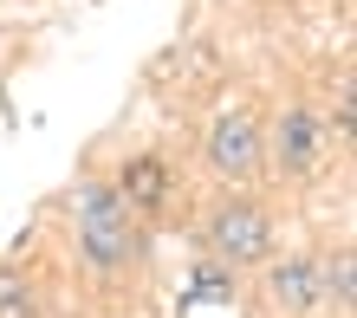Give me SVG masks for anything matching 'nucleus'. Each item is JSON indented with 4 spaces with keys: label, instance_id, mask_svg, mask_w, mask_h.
<instances>
[{
    "label": "nucleus",
    "instance_id": "nucleus-1",
    "mask_svg": "<svg viewBox=\"0 0 357 318\" xmlns=\"http://www.w3.org/2000/svg\"><path fill=\"white\" fill-rule=\"evenodd\" d=\"M72 215H78V260L98 280H111L137 260V215L123 208L111 182H78L72 188Z\"/></svg>",
    "mask_w": 357,
    "mask_h": 318
},
{
    "label": "nucleus",
    "instance_id": "nucleus-2",
    "mask_svg": "<svg viewBox=\"0 0 357 318\" xmlns=\"http://www.w3.org/2000/svg\"><path fill=\"white\" fill-rule=\"evenodd\" d=\"M208 247H215L221 266H260L273 260V215L260 202H221L215 215H208Z\"/></svg>",
    "mask_w": 357,
    "mask_h": 318
},
{
    "label": "nucleus",
    "instance_id": "nucleus-3",
    "mask_svg": "<svg viewBox=\"0 0 357 318\" xmlns=\"http://www.w3.org/2000/svg\"><path fill=\"white\" fill-rule=\"evenodd\" d=\"M208 169L227 176V182H247V176L266 169V137H260V123L247 111H221L215 117V130H208Z\"/></svg>",
    "mask_w": 357,
    "mask_h": 318
},
{
    "label": "nucleus",
    "instance_id": "nucleus-4",
    "mask_svg": "<svg viewBox=\"0 0 357 318\" xmlns=\"http://www.w3.org/2000/svg\"><path fill=\"white\" fill-rule=\"evenodd\" d=\"M325 143H331L325 117L312 111V104H286L280 111V176H292V182L319 176L325 169Z\"/></svg>",
    "mask_w": 357,
    "mask_h": 318
},
{
    "label": "nucleus",
    "instance_id": "nucleus-5",
    "mask_svg": "<svg viewBox=\"0 0 357 318\" xmlns=\"http://www.w3.org/2000/svg\"><path fill=\"white\" fill-rule=\"evenodd\" d=\"M266 292L273 299H280L286 312H319L325 305V286H319V260H312V253H286L280 266H266Z\"/></svg>",
    "mask_w": 357,
    "mask_h": 318
},
{
    "label": "nucleus",
    "instance_id": "nucleus-6",
    "mask_svg": "<svg viewBox=\"0 0 357 318\" xmlns=\"http://www.w3.org/2000/svg\"><path fill=\"white\" fill-rule=\"evenodd\" d=\"M117 195H123V208H130V215H156L162 202H169V162L162 156H130L117 169Z\"/></svg>",
    "mask_w": 357,
    "mask_h": 318
},
{
    "label": "nucleus",
    "instance_id": "nucleus-7",
    "mask_svg": "<svg viewBox=\"0 0 357 318\" xmlns=\"http://www.w3.org/2000/svg\"><path fill=\"white\" fill-rule=\"evenodd\" d=\"M319 286H325V299L338 312L357 305V260H351V247H338L331 260H319Z\"/></svg>",
    "mask_w": 357,
    "mask_h": 318
},
{
    "label": "nucleus",
    "instance_id": "nucleus-8",
    "mask_svg": "<svg viewBox=\"0 0 357 318\" xmlns=\"http://www.w3.org/2000/svg\"><path fill=\"white\" fill-rule=\"evenodd\" d=\"M195 299H234V266H221V260L195 266Z\"/></svg>",
    "mask_w": 357,
    "mask_h": 318
}]
</instances>
